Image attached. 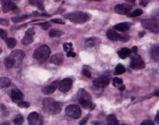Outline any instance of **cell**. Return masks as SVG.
<instances>
[{"mask_svg": "<svg viewBox=\"0 0 159 125\" xmlns=\"http://www.w3.org/2000/svg\"><path fill=\"white\" fill-rule=\"evenodd\" d=\"M43 109L49 115H57L61 112L62 104L52 98H46L43 100Z\"/></svg>", "mask_w": 159, "mask_h": 125, "instance_id": "6da1fadb", "label": "cell"}, {"mask_svg": "<svg viewBox=\"0 0 159 125\" xmlns=\"http://www.w3.org/2000/svg\"><path fill=\"white\" fill-rule=\"evenodd\" d=\"M78 102H80L84 109L92 110L95 105L93 104L92 101V97L88 93H87L84 89H80L78 93Z\"/></svg>", "mask_w": 159, "mask_h": 125, "instance_id": "7a4b0ae2", "label": "cell"}, {"mask_svg": "<svg viewBox=\"0 0 159 125\" xmlns=\"http://www.w3.org/2000/svg\"><path fill=\"white\" fill-rule=\"evenodd\" d=\"M64 18L69 19L70 21L75 23H84L90 19V15L86 13L78 12L67 13L64 15Z\"/></svg>", "mask_w": 159, "mask_h": 125, "instance_id": "3957f363", "label": "cell"}, {"mask_svg": "<svg viewBox=\"0 0 159 125\" xmlns=\"http://www.w3.org/2000/svg\"><path fill=\"white\" fill-rule=\"evenodd\" d=\"M50 53L51 51L49 47L46 45H43L35 50L33 57L35 59L39 61H43L48 59V58L50 57Z\"/></svg>", "mask_w": 159, "mask_h": 125, "instance_id": "277c9868", "label": "cell"}, {"mask_svg": "<svg viewBox=\"0 0 159 125\" xmlns=\"http://www.w3.org/2000/svg\"><path fill=\"white\" fill-rule=\"evenodd\" d=\"M142 26L144 28L150 30L153 33H159V19L152 18L142 20Z\"/></svg>", "mask_w": 159, "mask_h": 125, "instance_id": "5b68a950", "label": "cell"}, {"mask_svg": "<svg viewBox=\"0 0 159 125\" xmlns=\"http://www.w3.org/2000/svg\"><path fill=\"white\" fill-rule=\"evenodd\" d=\"M66 114L69 117L74 119H78L80 118L82 110L78 105H70L66 108Z\"/></svg>", "mask_w": 159, "mask_h": 125, "instance_id": "8992f818", "label": "cell"}, {"mask_svg": "<svg viewBox=\"0 0 159 125\" xmlns=\"http://www.w3.org/2000/svg\"><path fill=\"white\" fill-rule=\"evenodd\" d=\"M130 67L134 70H140L145 67V64L141 56L136 55L132 58L130 62Z\"/></svg>", "mask_w": 159, "mask_h": 125, "instance_id": "52a82bcc", "label": "cell"}, {"mask_svg": "<svg viewBox=\"0 0 159 125\" xmlns=\"http://www.w3.org/2000/svg\"><path fill=\"white\" fill-rule=\"evenodd\" d=\"M27 121L29 125H43V118L36 112L30 113L27 116Z\"/></svg>", "mask_w": 159, "mask_h": 125, "instance_id": "ba28073f", "label": "cell"}, {"mask_svg": "<svg viewBox=\"0 0 159 125\" xmlns=\"http://www.w3.org/2000/svg\"><path fill=\"white\" fill-rule=\"evenodd\" d=\"M72 80L70 78H66L59 82L58 89L62 93H67L72 87Z\"/></svg>", "mask_w": 159, "mask_h": 125, "instance_id": "9c48e42d", "label": "cell"}, {"mask_svg": "<svg viewBox=\"0 0 159 125\" xmlns=\"http://www.w3.org/2000/svg\"><path fill=\"white\" fill-rule=\"evenodd\" d=\"M110 82V78L108 75H103L94 80V85L98 88H104L108 86Z\"/></svg>", "mask_w": 159, "mask_h": 125, "instance_id": "30bf717a", "label": "cell"}, {"mask_svg": "<svg viewBox=\"0 0 159 125\" xmlns=\"http://www.w3.org/2000/svg\"><path fill=\"white\" fill-rule=\"evenodd\" d=\"M132 7L128 4H119L117 5L114 8L115 12L120 15H127L130 12Z\"/></svg>", "mask_w": 159, "mask_h": 125, "instance_id": "8fae6325", "label": "cell"}, {"mask_svg": "<svg viewBox=\"0 0 159 125\" xmlns=\"http://www.w3.org/2000/svg\"><path fill=\"white\" fill-rule=\"evenodd\" d=\"M10 56L14 59L15 65H18L22 61L24 57H25V53L21 50H15L11 53Z\"/></svg>", "mask_w": 159, "mask_h": 125, "instance_id": "7c38bea8", "label": "cell"}, {"mask_svg": "<svg viewBox=\"0 0 159 125\" xmlns=\"http://www.w3.org/2000/svg\"><path fill=\"white\" fill-rule=\"evenodd\" d=\"M2 10L4 13L9 12L10 11L17 9L16 5L11 0H2Z\"/></svg>", "mask_w": 159, "mask_h": 125, "instance_id": "4fadbf2b", "label": "cell"}, {"mask_svg": "<svg viewBox=\"0 0 159 125\" xmlns=\"http://www.w3.org/2000/svg\"><path fill=\"white\" fill-rule=\"evenodd\" d=\"M11 98L12 101L15 102H20L24 99V94L18 88H13L12 90L10 93Z\"/></svg>", "mask_w": 159, "mask_h": 125, "instance_id": "5bb4252c", "label": "cell"}, {"mask_svg": "<svg viewBox=\"0 0 159 125\" xmlns=\"http://www.w3.org/2000/svg\"><path fill=\"white\" fill-rule=\"evenodd\" d=\"M59 83L57 80L53 82L50 85H48L47 87H46L44 88H42V93L45 94H51L52 93H53L57 87H58Z\"/></svg>", "mask_w": 159, "mask_h": 125, "instance_id": "9a60e30c", "label": "cell"}, {"mask_svg": "<svg viewBox=\"0 0 159 125\" xmlns=\"http://www.w3.org/2000/svg\"><path fill=\"white\" fill-rule=\"evenodd\" d=\"M64 61V55L62 53H56L50 58V62L56 65H60L63 63Z\"/></svg>", "mask_w": 159, "mask_h": 125, "instance_id": "2e32d148", "label": "cell"}, {"mask_svg": "<svg viewBox=\"0 0 159 125\" xmlns=\"http://www.w3.org/2000/svg\"><path fill=\"white\" fill-rule=\"evenodd\" d=\"M106 35H107V37L112 41H116L121 40L122 35L119 34V33L115 31L114 30H112V29L108 30V31L106 33Z\"/></svg>", "mask_w": 159, "mask_h": 125, "instance_id": "e0dca14e", "label": "cell"}, {"mask_svg": "<svg viewBox=\"0 0 159 125\" xmlns=\"http://www.w3.org/2000/svg\"><path fill=\"white\" fill-rule=\"evenodd\" d=\"M114 28L117 30V31L124 32L128 31L130 29V24L128 23H120L119 24L115 25L114 26Z\"/></svg>", "mask_w": 159, "mask_h": 125, "instance_id": "ac0fdd59", "label": "cell"}, {"mask_svg": "<svg viewBox=\"0 0 159 125\" xmlns=\"http://www.w3.org/2000/svg\"><path fill=\"white\" fill-rule=\"evenodd\" d=\"M150 55L152 59L155 61H159V45H155L152 47L150 51Z\"/></svg>", "mask_w": 159, "mask_h": 125, "instance_id": "d6986e66", "label": "cell"}, {"mask_svg": "<svg viewBox=\"0 0 159 125\" xmlns=\"http://www.w3.org/2000/svg\"><path fill=\"white\" fill-rule=\"evenodd\" d=\"M107 125H119V121L116 116L114 115H110L106 118Z\"/></svg>", "mask_w": 159, "mask_h": 125, "instance_id": "ffe728a7", "label": "cell"}, {"mask_svg": "<svg viewBox=\"0 0 159 125\" xmlns=\"http://www.w3.org/2000/svg\"><path fill=\"white\" fill-rule=\"evenodd\" d=\"M131 52H132V51L129 49L122 48V49L120 50L118 53H119V57L121 58V59H126V58L130 55Z\"/></svg>", "mask_w": 159, "mask_h": 125, "instance_id": "44dd1931", "label": "cell"}, {"mask_svg": "<svg viewBox=\"0 0 159 125\" xmlns=\"http://www.w3.org/2000/svg\"><path fill=\"white\" fill-rule=\"evenodd\" d=\"M29 2L33 6L37 7L38 9L41 10H43V9H44V6H43V0H29Z\"/></svg>", "mask_w": 159, "mask_h": 125, "instance_id": "7402d4cb", "label": "cell"}, {"mask_svg": "<svg viewBox=\"0 0 159 125\" xmlns=\"http://www.w3.org/2000/svg\"><path fill=\"white\" fill-rule=\"evenodd\" d=\"M4 64L7 68H12L13 66L15 65V63L14 59L12 57L10 56L5 58L4 60Z\"/></svg>", "mask_w": 159, "mask_h": 125, "instance_id": "603a6c76", "label": "cell"}, {"mask_svg": "<svg viewBox=\"0 0 159 125\" xmlns=\"http://www.w3.org/2000/svg\"><path fill=\"white\" fill-rule=\"evenodd\" d=\"M0 85H1V88H5L10 86L11 85V80L8 77H1L0 79Z\"/></svg>", "mask_w": 159, "mask_h": 125, "instance_id": "cb8c5ba5", "label": "cell"}, {"mask_svg": "<svg viewBox=\"0 0 159 125\" xmlns=\"http://www.w3.org/2000/svg\"><path fill=\"white\" fill-rule=\"evenodd\" d=\"M113 85L114 87H119L120 91H123L124 89V85L122 84V80L119 78H114L113 80Z\"/></svg>", "mask_w": 159, "mask_h": 125, "instance_id": "d4e9b609", "label": "cell"}, {"mask_svg": "<svg viewBox=\"0 0 159 125\" xmlns=\"http://www.w3.org/2000/svg\"><path fill=\"white\" fill-rule=\"evenodd\" d=\"M98 43H99V39H98L97 38L95 37L90 38L86 41V45L90 47L96 45Z\"/></svg>", "mask_w": 159, "mask_h": 125, "instance_id": "484cf974", "label": "cell"}, {"mask_svg": "<svg viewBox=\"0 0 159 125\" xmlns=\"http://www.w3.org/2000/svg\"><path fill=\"white\" fill-rule=\"evenodd\" d=\"M33 41H34V39H33L32 36L26 35L22 39H21V43H22L24 45H28L33 42Z\"/></svg>", "mask_w": 159, "mask_h": 125, "instance_id": "4316f807", "label": "cell"}, {"mask_svg": "<svg viewBox=\"0 0 159 125\" xmlns=\"http://www.w3.org/2000/svg\"><path fill=\"white\" fill-rule=\"evenodd\" d=\"M64 34V33L61 31H58V30H55V29H52L50 31V33H49V35L51 37H61V36Z\"/></svg>", "mask_w": 159, "mask_h": 125, "instance_id": "83f0119b", "label": "cell"}, {"mask_svg": "<svg viewBox=\"0 0 159 125\" xmlns=\"http://www.w3.org/2000/svg\"><path fill=\"white\" fill-rule=\"evenodd\" d=\"M126 71V69L124 66L121 64H119L116 66V69H115V73L116 75H121L123 74L124 73H125Z\"/></svg>", "mask_w": 159, "mask_h": 125, "instance_id": "f1b7e54d", "label": "cell"}, {"mask_svg": "<svg viewBox=\"0 0 159 125\" xmlns=\"http://www.w3.org/2000/svg\"><path fill=\"white\" fill-rule=\"evenodd\" d=\"M24 121V118L21 115H18L15 116L13 123L15 125H22Z\"/></svg>", "mask_w": 159, "mask_h": 125, "instance_id": "f546056e", "label": "cell"}, {"mask_svg": "<svg viewBox=\"0 0 159 125\" xmlns=\"http://www.w3.org/2000/svg\"><path fill=\"white\" fill-rule=\"evenodd\" d=\"M16 40L13 38H8L6 39V43L10 49H13L16 45Z\"/></svg>", "mask_w": 159, "mask_h": 125, "instance_id": "4dcf8cb0", "label": "cell"}, {"mask_svg": "<svg viewBox=\"0 0 159 125\" xmlns=\"http://www.w3.org/2000/svg\"><path fill=\"white\" fill-rule=\"evenodd\" d=\"M28 18V16L27 15H23L21 17H13L12 18V20L13 22V23H18V22L22 21L23 20H25L26 19Z\"/></svg>", "mask_w": 159, "mask_h": 125, "instance_id": "1f68e13d", "label": "cell"}, {"mask_svg": "<svg viewBox=\"0 0 159 125\" xmlns=\"http://www.w3.org/2000/svg\"><path fill=\"white\" fill-rule=\"evenodd\" d=\"M142 10L141 9H136V10H134L132 13H131L129 15V17L130 18H135V17H138L139 15H141L142 14Z\"/></svg>", "mask_w": 159, "mask_h": 125, "instance_id": "d6a6232c", "label": "cell"}, {"mask_svg": "<svg viewBox=\"0 0 159 125\" xmlns=\"http://www.w3.org/2000/svg\"><path fill=\"white\" fill-rule=\"evenodd\" d=\"M64 50L65 51L70 52V51H73V47H72V44L71 43H66L64 44Z\"/></svg>", "mask_w": 159, "mask_h": 125, "instance_id": "836d02e7", "label": "cell"}, {"mask_svg": "<svg viewBox=\"0 0 159 125\" xmlns=\"http://www.w3.org/2000/svg\"><path fill=\"white\" fill-rule=\"evenodd\" d=\"M0 36H1V38L3 39H7V33L6 31H5L4 29H0Z\"/></svg>", "mask_w": 159, "mask_h": 125, "instance_id": "e575fe53", "label": "cell"}, {"mask_svg": "<svg viewBox=\"0 0 159 125\" xmlns=\"http://www.w3.org/2000/svg\"><path fill=\"white\" fill-rule=\"evenodd\" d=\"M18 106L21 108H28L29 107V103L28 102H23L21 101L19 102L18 104Z\"/></svg>", "mask_w": 159, "mask_h": 125, "instance_id": "d590c367", "label": "cell"}, {"mask_svg": "<svg viewBox=\"0 0 159 125\" xmlns=\"http://www.w3.org/2000/svg\"><path fill=\"white\" fill-rule=\"evenodd\" d=\"M39 26H40L41 27H42L43 29H48L49 27H50V24L48 23V22H45V23H40Z\"/></svg>", "mask_w": 159, "mask_h": 125, "instance_id": "8d00e7d4", "label": "cell"}, {"mask_svg": "<svg viewBox=\"0 0 159 125\" xmlns=\"http://www.w3.org/2000/svg\"><path fill=\"white\" fill-rule=\"evenodd\" d=\"M35 34L34 29V28H30L28 30H27L26 32V35H29V36H33Z\"/></svg>", "mask_w": 159, "mask_h": 125, "instance_id": "74e56055", "label": "cell"}, {"mask_svg": "<svg viewBox=\"0 0 159 125\" xmlns=\"http://www.w3.org/2000/svg\"><path fill=\"white\" fill-rule=\"evenodd\" d=\"M52 22H53V23H60V24H65V22L62 20V19H52L51 20Z\"/></svg>", "mask_w": 159, "mask_h": 125, "instance_id": "f35d334b", "label": "cell"}, {"mask_svg": "<svg viewBox=\"0 0 159 125\" xmlns=\"http://www.w3.org/2000/svg\"><path fill=\"white\" fill-rule=\"evenodd\" d=\"M141 125H155V124L152 121L146 120L142 122Z\"/></svg>", "mask_w": 159, "mask_h": 125, "instance_id": "ab89813d", "label": "cell"}, {"mask_svg": "<svg viewBox=\"0 0 159 125\" xmlns=\"http://www.w3.org/2000/svg\"><path fill=\"white\" fill-rule=\"evenodd\" d=\"M83 73L84 75L87 77H91V73H90V72L89 71V70H88V69H84L83 70Z\"/></svg>", "mask_w": 159, "mask_h": 125, "instance_id": "60d3db41", "label": "cell"}, {"mask_svg": "<svg viewBox=\"0 0 159 125\" xmlns=\"http://www.w3.org/2000/svg\"><path fill=\"white\" fill-rule=\"evenodd\" d=\"M89 117H90V115H86V117L84 118L83 120H82V121L80 122V125H85V124H86V122H87V121H88V119Z\"/></svg>", "mask_w": 159, "mask_h": 125, "instance_id": "b9f144b4", "label": "cell"}, {"mask_svg": "<svg viewBox=\"0 0 159 125\" xmlns=\"http://www.w3.org/2000/svg\"><path fill=\"white\" fill-rule=\"evenodd\" d=\"M67 56L68 57H75L76 56V54L74 51H70L67 53Z\"/></svg>", "mask_w": 159, "mask_h": 125, "instance_id": "7bdbcfd3", "label": "cell"}, {"mask_svg": "<svg viewBox=\"0 0 159 125\" xmlns=\"http://www.w3.org/2000/svg\"><path fill=\"white\" fill-rule=\"evenodd\" d=\"M0 23H1V25L3 26H7L8 24H9V22L8 21H7L6 19H1V21H0Z\"/></svg>", "mask_w": 159, "mask_h": 125, "instance_id": "ee69618b", "label": "cell"}, {"mask_svg": "<svg viewBox=\"0 0 159 125\" xmlns=\"http://www.w3.org/2000/svg\"><path fill=\"white\" fill-rule=\"evenodd\" d=\"M149 1V0H141V4L142 5H143V6H145V5H147Z\"/></svg>", "mask_w": 159, "mask_h": 125, "instance_id": "f6af8a7d", "label": "cell"}, {"mask_svg": "<svg viewBox=\"0 0 159 125\" xmlns=\"http://www.w3.org/2000/svg\"><path fill=\"white\" fill-rule=\"evenodd\" d=\"M155 122L157 123L158 124H159V111L157 113V115H156L155 117Z\"/></svg>", "mask_w": 159, "mask_h": 125, "instance_id": "bcb514c9", "label": "cell"}, {"mask_svg": "<svg viewBox=\"0 0 159 125\" xmlns=\"http://www.w3.org/2000/svg\"><path fill=\"white\" fill-rule=\"evenodd\" d=\"M131 51H132V52L135 53H136L137 51H138V48H137L136 46H134L132 47V50H131Z\"/></svg>", "mask_w": 159, "mask_h": 125, "instance_id": "7dc6e473", "label": "cell"}, {"mask_svg": "<svg viewBox=\"0 0 159 125\" xmlns=\"http://www.w3.org/2000/svg\"><path fill=\"white\" fill-rule=\"evenodd\" d=\"M155 96H159V89L157 90L156 92L155 93Z\"/></svg>", "mask_w": 159, "mask_h": 125, "instance_id": "c3c4849f", "label": "cell"}, {"mask_svg": "<svg viewBox=\"0 0 159 125\" xmlns=\"http://www.w3.org/2000/svg\"><path fill=\"white\" fill-rule=\"evenodd\" d=\"M126 1H127L128 2L132 3V4H134V2H135L136 0H126Z\"/></svg>", "mask_w": 159, "mask_h": 125, "instance_id": "681fc988", "label": "cell"}, {"mask_svg": "<svg viewBox=\"0 0 159 125\" xmlns=\"http://www.w3.org/2000/svg\"><path fill=\"white\" fill-rule=\"evenodd\" d=\"M1 125H11L10 123H8V122H5V123L1 124Z\"/></svg>", "mask_w": 159, "mask_h": 125, "instance_id": "f907efd6", "label": "cell"}, {"mask_svg": "<svg viewBox=\"0 0 159 125\" xmlns=\"http://www.w3.org/2000/svg\"><path fill=\"white\" fill-rule=\"evenodd\" d=\"M54 1H60V0H54Z\"/></svg>", "mask_w": 159, "mask_h": 125, "instance_id": "816d5d0a", "label": "cell"}, {"mask_svg": "<svg viewBox=\"0 0 159 125\" xmlns=\"http://www.w3.org/2000/svg\"><path fill=\"white\" fill-rule=\"evenodd\" d=\"M14 1H20V0H14Z\"/></svg>", "mask_w": 159, "mask_h": 125, "instance_id": "f5cc1de1", "label": "cell"}, {"mask_svg": "<svg viewBox=\"0 0 159 125\" xmlns=\"http://www.w3.org/2000/svg\"><path fill=\"white\" fill-rule=\"evenodd\" d=\"M121 125H127V124H121Z\"/></svg>", "mask_w": 159, "mask_h": 125, "instance_id": "db71d44e", "label": "cell"}, {"mask_svg": "<svg viewBox=\"0 0 159 125\" xmlns=\"http://www.w3.org/2000/svg\"><path fill=\"white\" fill-rule=\"evenodd\" d=\"M96 1H101V0H96Z\"/></svg>", "mask_w": 159, "mask_h": 125, "instance_id": "11a10c76", "label": "cell"}]
</instances>
